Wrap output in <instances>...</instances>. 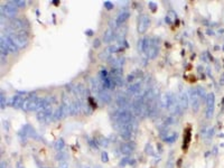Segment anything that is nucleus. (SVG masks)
I'll use <instances>...</instances> for the list:
<instances>
[{
  "mask_svg": "<svg viewBox=\"0 0 224 168\" xmlns=\"http://www.w3.org/2000/svg\"><path fill=\"white\" fill-rule=\"evenodd\" d=\"M188 96H189V103H191V107L193 112H198L200 107H201V98L197 93V89L196 87H191L189 91H188Z\"/></svg>",
  "mask_w": 224,
  "mask_h": 168,
  "instance_id": "obj_1",
  "label": "nucleus"
},
{
  "mask_svg": "<svg viewBox=\"0 0 224 168\" xmlns=\"http://www.w3.org/2000/svg\"><path fill=\"white\" fill-rule=\"evenodd\" d=\"M9 37L14 40V43L18 46V48H23V47H25V46L28 44V36H27V34L23 31L14 33V34L10 35Z\"/></svg>",
  "mask_w": 224,
  "mask_h": 168,
  "instance_id": "obj_2",
  "label": "nucleus"
},
{
  "mask_svg": "<svg viewBox=\"0 0 224 168\" xmlns=\"http://www.w3.org/2000/svg\"><path fill=\"white\" fill-rule=\"evenodd\" d=\"M17 8L15 1H8L5 6H1V16L5 15L8 18H14L17 14Z\"/></svg>",
  "mask_w": 224,
  "mask_h": 168,
  "instance_id": "obj_3",
  "label": "nucleus"
},
{
  "mask_svg": "<svg viewBox=\"0 0 224 168\" xmlns=\"http://www.w3.org/2000/svg\"><path fill=\"white\" fill-rule=\"evenodd\" d=\"M206 119H211L213 115H214V108H215V96H214V93H209L207 94V98H206Z\"/></svg>",
  "mask_w": 224,
  "mask_h": 168,
  "instance_id": "obj_4",
  "label": "nucleus"
},
{
  "mask_svg": "<svg viewBox=\"0 0 224 168\" xmlns=\"http://www.w3.org/2000/svg\"><path fill=\"white\" fill-rule=\"evenodd\" d=\"M150 25V18L149 16L146 15V14H141L138 18V26H137V29H138V33L139 34H145L146 31L148 29Z\"/></svg>",
  "mask_w": 224,
  "mask_h": 168,
  "instance_id": "obj_5",
  "label": "nucleus"
},
{
  "mask_svg": "<svg viewBox=\"0 0 224 168\" xmlns=\"http://www.w3.org/2000/svg\"><path fill=\"white\" fill-rule=\"evenodd\" d=\"M178 102H179V106L182 108L183 111H185L186 109L189 106V96H188V93H186L184 91H180L179 94L177 95Z\"/></svg>",
  "mask_w": 224,
  "mask_h": 168,
  "instance_id": "obj_6",
  "label": "nucleus"
},
{
  "mask_svg": "<svg viewBox=\"0 0 224 168\" xmlns=\"http://www.w3.org/2000/svg\"><path fill=\"white\" fill-rule=\"evenodd\" d=\"M135 148H136L135 142H126V144H122L120 146V151L124 156H129L135 150Z\"/></svg>",
  "mask_w": 224,
  "mask_h": 168,
  "instance_id": "obj_7",
  "label": "nucleus"
},
{
  "mask_svg": "<svg viewBox=\"0 0 224 168\" xmlns=\"http://www.w3.org/2000/svg\"><path fill=\"white\" fill-rule=\"evenodd\" d=\"M173 98V94L171 93H162L159 98V103H160V107L164 109H168L169 107V103Z\"/></svg>",
  "mask_w": 224,
  "mask_h": 168,
  "instance_id": "obj_8",
  "label": "nucleus"
},
{
  "mask_svg": "<svg viewBox=\"0 0 224 168\" xmlns=\"http://www.w3.org/2000/svg\"><path fill=\"white\" fill-rule=\"evenodd\" d=\"M9 27H10L14 31H16V33H17V31H23V28H24L23 20H21V19H18V18H14V19L10 20Z\"/></svg>",
  "mask_w": 224,
  "mask_h": 168,
  "instance_id": "obj_9",
  "label": "nucleus"
},
{
  "mask_svg": "<svg viewBox=\"0 0 224 168\" xmlns=\"http://www.w3.org/2000/svg\"><path fill=\"white\" fill-rule=\"evenodd\" d=\"M130 17V11L129 10H127V9H122L119 14H118V16H117V18H116V22H117V25L118 26H120L121 24H123L128 18Z\"/></svg>",
  "mask_w": 224,
  "mask_h": 168,
  "instance_id": "obj_10",
  "label": "nucleus"
},
{
  "mask_svg": "<svg viewBox=\"0 0 224 168\" xmlns=\"http://www.w3.org/2000/svg\"><path fill=\"white\" fill-rule=\"evenodd\" d=\"M3 40H5V43H6V45L8 47V51H9V53H17L18 52V46L16 45L15 43H14V40L10 38L9 36H1Z\"/></svg>",
  "mask_w": 224,
  "mask_h": 168,
  "instance_id": "obj_11",
  "label": "nucleus"
},
{
  "mask_svg": "<svg viewBox=\"0 0 224 168\" xmlns=\"http://www.w3.org/2000/svg\"><path fill=\"white\" fill-rule=\"evenodd\" d=\"M141 90V82H135V83L129 84L128 86V94H132V95H137Z\"/></svg>",
  "mask_w": 224,
  "mask_h": 168,
  "instance_id": "obj_12",
  "label": "nucleus"
},
{
  "mask_svg": "<svg viewBox=\"0 0 224 168\" xmlns=\"http://www.w3.org/2000/svg\"><path fill=\"white\" fill-rule=\"evenodd\" d=\"M24 101H25V98L23 96V94H20V93L16 94L12 98V107L16 108V109H20L23 107Z\"/></svg>",
  "mask_w": 224,
  "mask_h": 168,
  "instance_id": "obj_13",
  "label": "nucleus"
},
{
  "mask_svg": "<svg viewBox=\"0 0 224 168\" xmlns=\"http://www.w3.org/2000/svg\"><path fill=\"white\" fill-rule=\"evenodd\" d=\"M98 98H99V100H100L102 103H104V104H108V103H110V102H111V100H112L111 95H110V93H109L107 90L101 91L100 93L98 94Z\"/></svg>",
  "mask_w": 224,
  "mask_h": 168,
  "instance_id": "obj_14",
  "label": "nucleus"
},
{
  "mask_svg": "<svg viewBox=\"0 0 224 168\" xmlns=\"http://www.w3.org/2000/svg\"><path fill=\"white\" fill-rule=\"evenodd\" d=\"M114 36H116V29H113L112 27H109L104 33V35H103V42L109 43L110 40L114 39Z\"/></svg>",
  "mask_w": 224,
  "mask_h": 168,
  "instance_id": "obj_15",
  "label": "nucleus"
},
{
  "mask_svg": "<svg viewBox=\"0 0 224 168\" xmlns=\"http://www.w3.org/2000/svg\"><path fill=\"white\" fill-rule=\"evenodd\" d=\"M123 74V69L122 67H112L111 69V73H110V76L111 77H119V76H122Z\"/></svg>",
  "mask_w": 224,
  "mask_h": 168,
  "instance_id": "obj_16",
  "label": "nucleus"
},
{
  "mask_svg": "<svg viewBox=\"0 0 224 168\" xmlns=\"http://www.w3.org/2000/svg\"><path fill=\"white\" fill-rule=\"evenodd\" d=\"M0 52H1V56H3V57L9 53L8 47H7V45H6V43H5V40H3L2 37L0 39Z\"/></svg>",
  "mask_w": 224,
  "mask_h": 168,
  "instance_id": "obj_17",
  "label": "nucleus"
},
{
  "mask_svg": "<svg viewBox=\"0 0 224 168\" xmlns=\"http://www.w3.org/2000/svg\"><path fill=\"white\" fill-rule=\"evenodd\" d=\"M177 137H178V133L177 132H174V133H171V135H168L164 140H165L166 142H168V144H173V142H175V141L177 140Z\"/></svg>",
  "mask_w": 224,
  "mask_h": 168,
  "instance_id": "obj_18",
  "label": "nucleus"
},
{
  "mask_svg": "<svg viewBox=\"0 0 224 168\" xmlns=\"http://www.w3.org/2000/svg\"><path fill=\"white\" fill-rule=\"evenodd\" d=\"M96 142L99 146H103V147H108L109 146V140L103 136H99L96 139Z\"/></svg>",
  "mask_w": 224,
  "mask_h": 168,
  "instance_id": "obj_19",
  "label": "nucleus"
},
{
  "mask_svg": "<svg viewBox=\"0 0 224 168\" xmlns=\"http://www.w3.org/2000/svg\"><path fill=\"white\" fill-rule=\"evenodd\" d=\"M112 56V53L110 52V49H109V47L108 48H105L102 53H100V58L101 60H108L109 61V58Z\"/></svg>",
  "mask_w": 224,
  "mask_h": 168,
  "instance_id": "obj_20",
  "label": "nucleus"
},
{
  "mask_svg": "<svg viewBox=\"0 0 224 168\" xmlns=\"http://www.w3.org/2000/svg\"><path fill=\"white\" fill-rule=\"evenodd\" d=\"M48 113H47L46 111H44V110H40V111H37V119H38L39 121H46L47 117H48Z\"/></svg>",
  "mask_w": 224,
  "mask_h": 168,
  "instance_id": "obj_21",
  "label": "nucleus"
},
{
  "mask_svg": "<svg viewBox=\"0 0 224 168\" xmlns=\"http://www.w3.org/2000/svg\"><path fill=\"white\" fill-rule=\"evenodd\" d=\"M196 89H197V93H198V95H200L201 100L206 101L207 94H206V92H205V89H204V87H202V86H198V87H196Z\"/></svg>",
  "mask_w": 224,
  "mask_h": 168,
  "instance_id": "obj_22",
  "label": "nucleus"
},
{
  "mask_svg": "<svg viewBox=\"0 0 224 168\" xmlns=\"http://www.w3.org/2000/svg\"><path fill=\"white\" fill-rule=\"evenodd\" d=\"M132 131H122V132H120V137L122 138L123 140L126 141H128V140H130L132 137Z\"/></svg>",
  "mask_w": 224,
  "mask_h": 168,
  "instance_id": "obj_23",
  "label": "nucleus"
},
{
  "mask_svg": "<svg viewBox=\"0 0 224 168\" xmlns=\"http://www.w3.org/2000/svg\"><path fill=\"white\" fill-rule=\"evenodd\" d=\"M55 149L57 150V151H61L63 148L65 147V144H64V140L63 139H58L56 142H55Z\"/></svg>",
  "mask_w": 224,
  "mask_h": 168,
  "instance_id": "obj_24",
  "label": "nucleus"
},
{
  "mask_svg": "<svg viewBox=\"0 0 224 168\" xmlns=\"http://www.w3.org/2000/svg\"><path fill=\"white\" fill-rule=\"evenodd\" d=\"M31 96H29V98H26V99H25V101H24V103H23V107H21V109H23L24 111H29V104H31Z\"/></svg>",
  "mask_w": 224,
  "mask_h": 168,
  "instance_id": "obj_25",
  "label": "nucleus"
},
{
  "mask_svg": "<svg viewBox=\"0 0 224 168\" xmlns=\"http://www.w3.org/2000/svg\"><path fill=\"white\" fill-rule=\"evenodd\" d=\"M213 135H214V128H209V129H207V131H206L204 138L209 140V139H211V138L213 137Z\"/></svg>",
  "mask_w": 224,
  "mask_h": 168,
  "instance_id": "obj_26",
  "label": "nucleus"
},
{
  "mask_svg": "<svg viewBox=\"0 0 224 168\" xmlns=\"http://www.w3.org/2000/svg\"><path fill=\"white\" fill-rule=\"evenodd\" d=\"M174 164H175V161H174V158H173V155H170L169 159L166 162V168H174Z\"/></svg>",
  "mask_w": 224,
  "mask_h": 168,
  "instance_id": "obj_27",
  "label": "nucleus"
},
{
  "mask_svg": "<svg viewBox=\"0 0 224 168\" xmlns=\"http://www.w3.org/2000/svg\"><path fill=\"white\" fill-rule=\"evenodd\" d=\"M5 103H6V98L3 96V92L1 91V93H0V106H1V109H5Z\"/></svg>",
  "mask_w": 224,
  "mask_h": 168,
  "instance_id": "obj_28",
  "label": "nucleus"
},
{
  "mask_svg": "<svg viewBox=\"0 0 224 168\" xmlns=\"http://www.w3.org/2000/svg\"><path fill=\"white\" fill-rule=\"evenodd\" d=\"M145 151L148 153V155H154V149H153V146L150 145V144H148L146 146V148H145Z\"/></svg>",
  "mask_w": 224,
  "mask_h": 168,
  "instance_id": "obj_29",
  "label": "nucleus"
},
{
  "mask_svg": "<svg viewBox=\"0 0 224 168\" xmlns=\"http://www.w3.org/2000/svg\"><path fill=\"white\" fill-rule=\"evenodd\" d=\"M101 160L103 161V162H109V156H108V153H105V151H103V153H101Z\"/></svg>",
  "mask_w": 224,
  "mask_h": 168,
  "instance_id": "obj_30",
  "label": "nucleus"
},
{
  "mask_svg": "<svg viewBox=\"0 0 224 168\" xmlns=\"http://www.w3.org/2000/svg\"><path fill=\"white\" fill-rule=\"evenodd\" d=\"M65 157H66L65 153H62V151H58L57 156H56V158H57L58 160H64V159H65Z\"/></svg>",
  "mask_w": 224,
  "mask_h": 168,
  "instance_id": "obj_31",
  "label": "nucleus"
},
{
  "mask_svg": "<svg viewBox=\"0 0 224 168\" xmlns=\"http://www.w3.org/2000/svg\"><path fill=\"white\" fill-rule=\"evenodd\" d=\"M15 3L17 7H25V5H26V2L23 0H15Z\"/></svg>",
  "mask_w": 224,
  "mask_h": 168,
  "instance_id": "obj_32",
  "label": "nucleus"
},
{
  "mask_svg": "<svg viewBox=\"0 0 224 168\" xmlns=\"http://www.w3.org/2000/svg\"><path fill=\"white\" fill-rule=\"evenodd\" d=\"M130 164V158L129 157H126V158H123L122 160L120 161V166H124V165H127V164Z\"/></svg>",
  "mask_w": 224,
  "mask_h": 168,
  "instance_id": "obj_33",
  "label": "nucleus"
},
{
  "mask_svg": "<svg viewBox=\"0 0 224 168\" xmlns=\"http://www.w3.org/2000/svg\"><path fill=\"white\" fill-rule=\"evenodd\" d=\"M169 17H171V19H170V20H175V18H176V14H175L174 11H169V12H168V17H167V18H169Z\"/></svg>",
  "mask_w": 224,
  "mask_h": 168,
  "instance_id": "obj_34",
  "label": "nucleus"
},
{
  "mask_svg": "<svg viewBox=\"0 0 224 168\" xmlns=\"http://www.w3.org/2000/svg\"><path fill=\"white\" fill-rule=\"evenodd\" d=\"M104 7L107 8V9H112V8H113V5H112L111 2L107 1V2H104Z\"/></svg>",
  "mask_w": 224,
  "mask_h": 168,
  "instance_id": "obj_35",
  "label": "nucleus"
},
{
  "mask_svg": "<svg viewBox=\"0 0 224 168\" xmlns=\"http://www.w3.org/2000/svg\"><path fill=\"white\" fill-rule=\"evenodd\" d=\"M101 44V42L99 40V39H94V42H93V45H94V47H99Z\"/></svg>",
  "mask_w": 224,
  "mask_h": 168,
  "instance_id": "obj_36",
  "label": "nucleus"
},
{
  "mask_svg": "<svg viewBox=\"0 0 224 168\" xmlns=\"http://www.w3.org/2000/svg\"><path fill=\"white\" fill-rule=\"evenodd\" d=\"M149 7L151 8V10H154V11H155V9L157 8V5H156V3H154V2H149Z\"/></svg>",
  "mask_w": 224,
  "mask_h": 168,
  "instance_id": "obj_37",
  "label": "nucleus"
},
{
  "mask_svg": "<svg viewBox=\"0 0 224 168\" xmlns=\"http://www.w3.org/2000/svg\"><path fill=\"white\" fill-rule=\"evenodd\" d=\"M0 168H7V161L2 160L0 164Z\"/></svg>",
  "mask_w": 224,
  "mask_h": 168,
  "instance_id": "obj_38",
  "label": "nucleus"
},
{
  "mask_svg": "<svg viewBox=\"0 0 224 168\" xmlns=\"http://www.w3.org/2000/svg\"><path fill=\"white\" fill-rule=\"evenodd\" d=\"M60 168H67V166H66V165H65V164L63 162L62 165H61V167H60Z\"/></svg>",
  "mask_w": 224,
  "mask_h": 168,
  "instance_id": "obj_39",
  "label": "nucleus"
},
{
  "mask_svg": "<svg viewBox=\"0 0 224 168\" xmlns=\"http://www.w3.org/2000/svg\"><path fill=\"white\" fill-rule=\"evenodd\" d=\"M18 168H25L24 166H20V165H18Z\"/></svg>",
  "mask_w": 224,
  "mask_h": 168,
  "instance_id": "obj_40",
  "label": "nucleus"
},
{
  "mask_svg": "<svg viewBox=\"0 0 224 168\" xmlns=\"http://www.w3.org/2000/svg\"><path fill=\"white\" fill-rule=\"evenodd\" d=\"M83 168H90L89 166H85V167H83Z\"/></svg>",
  "mask_w": 224,
  "mask_h": 168,
  "instance_id": "obj_41",
  "label": "nucleus"
}]
</instances>
